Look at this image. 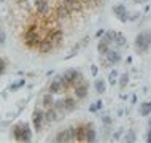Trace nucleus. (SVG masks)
Masks as SVG:
<instances>
[{"instance_id":"nucleus-1","label":"nucleus","mask_w":151,"mask_h":143,"mask_svg":"<svg viewBox=\"0 0 151 143\" xmlns=\"http://www.w3.org/2000/svg\"><path fill=\"white\" fill-rule=\"evenodd\" d=\"M151 46V30H143L135 37V50L137 52H146Z\"/></svg>"},{"instance_id":"nucleus-2","label":"nucleus","mask_w":151,"mask_h":143,"mask_svg":"<svg viewBox=\"0 0 151 143\" xmlns=\"http://www.w3.org/2000/svg\"><path fill=\"white\" fill-rule=\"evenodd\" d=\"M105 56H107V60H108L110 64H118V62L121 60L119 51H118V50H113V48H111V50H110Z\"/></svg>"},{"instance_id":"nucleus-3","label":"nucleus","mask_w":151,"mask_h":143,"mask_svg":"<svg viewBox=\"0 0 151 143\" xmlns=\"http://www.w3.org/2000/svg\"><path fill=\"white\" fill-rule=\"evenodd\" d=\"M96 89H97V92H104L105 91V83H104V81H102V80H99V81H97V83H96Z\"/></svg>"},{"instance_id":"nucleus-4","label":"nucleus","mask_w":151,"mask_h":143,"mask_svg":"<svg viewBox=\"0 0 151 143\" xmlns=\"http://www.w3.org/2000/svg\"><path fill=\"white\" fill-rule=\"evenodd\" d=\"M151 111V103H145L142 105V114H148Z\"/></svg>"},{"instance_id":"nucleus-5","label":"nucleus","mask_w":151,"mask_h":143,"mask_svg":"<svg viewBox=\"0 0 151 143\" xmlns=\"http://www.w3.org/2000/svg\"><path fill=\"white\" fill-rule=\"evenodd\" d=\"M126 83H127V75H122L121 76V88H124Z\"/></svg>"},{"instance_id":"nucleus-6","label":"nucleus","mask_w":151,"mask_h":143,"mask_svg":"<svg viewBox=\"0 0 151 143\" xmlns=\"http://www.w3.org/2000/svg\"><path fill=\"white\" fill-rule=\"evenodd\" d=\"M3 67H5V64H3V60H2V62H0V73L3 72Z\"/></svg>"},{"instance_id":"nucleus-7","label":"nucleus","mask_w":151,"mask_h":143,"mask_svg":"<svg viewBox=\"0 0 151 143\" xmlns=\"http://www.w3.org/2000/svg\"><path fill=\"white\" fill-rule=\"evenodd\" d=\"M134 2H137V3H142V2H146V0H134Z\"/></svg>"},{"instance_id":"nucleus-8","label":"nucleus","mask_w":151,"mask_h":143,"mask_svg":"<svg viewBox=\"0 0 151 143\" xmlns=\"http://www.w3.org/2000/svg\"><path fill=\"white\" fill-rule=\"evenodd\" d=\"M0 42H2V30H0Z\"/></svg>"}]
</instances>
